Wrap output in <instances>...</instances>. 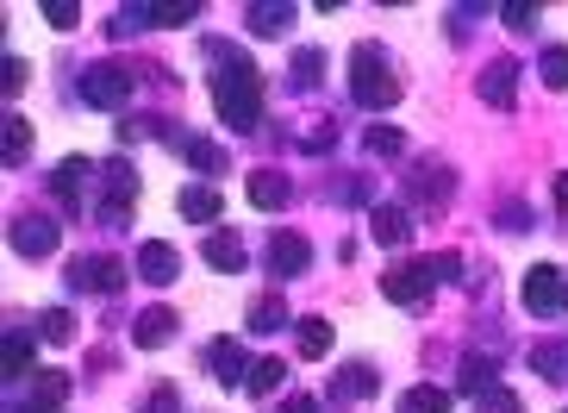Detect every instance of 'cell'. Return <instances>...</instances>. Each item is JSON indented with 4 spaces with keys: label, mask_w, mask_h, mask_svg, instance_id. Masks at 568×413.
<instances>
[{
    "label": "cell",
    "mask_w": 568,
    "mask_h": 413,
    "mask_svg": "<svg viewBox=\"0 0 568 413\" xmlns=\"http://www.w3.org/2000/svg\"><path fill=\"white\" fill-rule=\"evenodd\" d=\"M213 107L231 132H256L263 120V70L238 45H213Z\"/></svg>",
    "instance_id": "cell-1"
},
{
    "label": "cell",
    "mask_w": 568,
    "mask_h": 413,
    "mask_svg": "<svg viewBox=\"0 0 568 413\" xmlns=\"http://www.w3.org/2000/svg\"><path fill=\"white\" fill-rule=\"evenodd\" d=\"M350 95L363 107H375V113H388V107H400V76L394 63H388V51L381 45H356V63H350Z\"/></svg>",
    "instance_id": "cell-2"
},
{
    "label": "cell",
    "mask_w": 568,
    "mask_h": 413,
    "mask_svg": "<svg viewBox=\"0 0 568 413\" xmlns=\"http://www.w3.org/2000/svg\"><path fill=\"white\" fill-rule=\"evenodd\" d=\"M525 308L538 313V320L568 313V270H556V263H531V270H525Z\"/></svg>",
    "instance_id": "cell-3"
},
{
    "label": "cell",
    "mask_w": 568,
    "mask_h": 413,
    "mask_svg": "<svg viewBox=\"0 0 568 413\" xmlns=\"http://www.w3.org/2000/svg\"><path fill=\"white\" fill-rule=\"evenodd\" d=\"M7 245H13L20 258H56L63 226H56V213H20V220L7 226Z\"/></svg>",
    "instance_id": "cell-4"
},
{
    "label": "cell",
    "mask_w": 568,
    "mask_h": 413,
    "mask_svg": "<svg viewBox=\"0 0 568 413\" xmlns=\"http://www.w3.org/2000/svg\"><path fill=\"white\" fill-rule=\"evenodd\" d=\"M381 295L394 301V308H431V295H438V276H431V263H400L381 276Z\"/></svg>",
    "instance_id": "cell-5"
},
{
    "label": "cell",
    "mask_w": 568,
    "mask_h": 413,
    "mask_svg": "<svg viewBox=\"0 0 568 413\" xmlns=\"http://www.w3.org/2000/svg\"><path fill=\"white\" fill-rule=\"evenodd\" d=\"M81 101L100 107V113H119L131 101V76L119 63H94V70H81Z\"/></svg>",
    "instance_id": "cell-6"
},
{
    "label": "cell",
    "mask_w": 568,
    "mask_h": 413,
    "mask_svg": "<svg viewBox=\"0 0 568 413\" xmlns=\"http://www.w3.org/2000/svg\"><path fill=\"white\" fill-rule=\"evenodd\" d=\"M70 283L88 288V295H119V288H125V263L119 258H100V251H94V258H75L70 263Z\"/></svg>",
    "instance_id": "cell-7"
},
{
    "label": "cell",
    "mask_w": 568,
    "mask_h": 413,
    "mask_svg": "<svg viewBox=\"0 0 568 413\" xmlns=\"http://www.w3.org/2000/svg\"><path fill=\"white\" fill-rule=\"evenodd\" d=\"M263 263H269V276H281V283H294L300 270L313 263V245L300 233H275L269 238V251H263Z\"/></svg>",
    "instance_id": "cell-8"
},
{
    "label": "cell",
    "mask_w": 568,
    "mask_h": 413,
    "mask_svg": "<svg viewBox=\"0 0 568 413\" xmlns=\"http://www.w3.org/2000/svg\"><path fill=\"white\" fill-rule=\"evenodd\" d=\"M475 95L488 107H513L519 101V63H513V57H494V63L475 76Z\"/></svg>",
    "instance_id": "cell-9"
},
{
    "label": "cell",
    "mask_w": 568,
    "mask_h": 413,
    "mask_svg": "<svg viewBox=\"0 0 568 413\" xmlns=\"http://www.w3.org/2000/svg\"><path fill=\"white\" fill-rule=\"evenodd\" d=\"M450 188H456V176H450V163H419L413 176H406V195L419 201V213H431V206L450 201Z\"/></svg>",
    "instance_id": "cell-10"
},
{
    "label": "cell",
    "mask_w": 568,
    "mask_h": 413,
    "mask_svg": "<svg viewBox=\"0 0 568 413\" xmlns=\"http://www.w3.org/2000/svg\"><path fill=\"white\" fill-rule=\"evenodd\" d=\"M200 363H206V376H219V383H244L250 370H244V345L238 338H213L206 351H200Z\"/></svg>",
    "instance_id": "cell-11"
},
{
    "label": "cell",
    "mask_w": 568,
    "mask_h": 413,
    "mask_svg": "<svg viewBox=\"0 0 568 413\" xmlns=\"http://www.w3.org/2000/svg\"><path fill=\"white\" fill-rule=\"evenodd\" d=\"M369 233H375V245L400 251V245L413 238V213H406V206H394V201H381V206L369 213Z\"/></svg>",
    "instance_id": "cell-12"
},
{
    "label": "cell",
    "mask_w": 568,
    "mask_h": 413,
    "mask_svg": "<svg viewBox=\"0 0 568 413\" xmlns=\"http://www.w3.org/2000/svg\"><path fill=\"white\" fill-rule=\"evenodd\" d=\"M169 338H175V313L169 308H144L138 320H131V345H138V351H163Z\"/></svg>",
    "instance_id": "cell-13"
},
{
    "label": "cell",
    "mask_w": 568,
    "mask_h": 413,
    "mask_svg": "<svg viewBox=\"0 0 568 413\" xmlns=\"http://www.w3.org/2000/svg\"><path fill=\"white\" fill-rule=\"evenodd\" d=\"M175 206H181V220H194V226H213V220L225 213L219 188H206V182H194V188H181V195H175Z\"/></svg>",
    "instance_id": "cell-14"
},
{
    "label": "cell",
    "mask_w": 568,
    "mask_h": 413,
    "mask_svg": "<svg viewBox=\"0 0 568 413\" xmlns=\"http://www.w3.org/2000/svg\"><path fill=\"white\" fill-rule=\"evenodd\" d=\"M375 388H381V376H375L369 363H344V370L331 376V401H369Z\"/></svg>",
    "instance_id": "cell-15"
},
{
    "label": "cell",
    "mask_w": 568,
    "mask_h": 413,
    "mask_svg": "<svg viewBox=\"0 0 568 413\" xmlns=\"http://www.w3.org/2000/svg\"><path fill=\"white\" fill-rule=\"evenodd\" d=\"M175 270H181V258H175V245H163V238H150L144 251H138V276L144 283H175Z\"/></svg>",
    "instance_id": "cell-16"
},
{
    "label": "cell",
    "mask_w": 568,
    "mask_h": 413,
    "mask_svg": "<svg viewBox=\"0 0 568 413\" xmlns=\"http://www.w3.org/2000/svg\"><path fill=\"white\" fill-rule=\"evenodd\" d=\"M206 263H213V270H219V276H238V270H244V238L238 233H206Z\"/></svg>",
    "instance_id": "cell-17"
},
{
    "label": "cell",
    "mask_w": 568,
    "mask_h": 413,
    "mask_svg": "<svg viewBox=\"0 0 568 413\" xmlns=\"http://www.w3.org/2000/svg\"><path fill=\"white\" fill-rule=\"evenodd\" d=\"M250 32H256V38H288V32H294V7H288V0H263V7H250Z\"/></svg>",
    "instance_id": "cell-18"
},
{
    "label": "cell",
    "mask_w": 568,
    "mask_h": 413,
    "mask_svg": "<svg viewBox=\"0 0 568 413\" xmlns=\"http://www.w3.org/2000/svg\"><path fill=\"white\" fill-rule=\"evenodd\" d=\"M288 195H294V182L281 176V170H256V176H250V201L256 206H288Z\"/></svg>",
    "instance_id": "cell-19"
},
{
    "label": "cell",
    "mask_w": 568,
    "mask_h": 413,
    "mask_svg": "<svg viewBox=\"0 0 568 413\" xmlns=\"http://www.w3.org/2000/svg\"><path fill=\"white\" fill-rule=\"evenodd\" d=\"M0 351H7V383H20V376H31V370H38V338L31 333H7V345H0Z\"/></svg>",
    "instance_id": "cell-20"
},
{
    "label": "cell",
    "mask_w": 568,
    "mask_h": 413,
    "mask_svg": "<svg viewBox=\"0 0 568 413\" xmlns=\"http://www.w3.org/2000/svg\"><path fill=\"white\" fill-rule=\"evenodd\" d=\"M244 326H250V333H281V326H288V301H281V295H263V301H250Z\"/></svg>",
    "instance_id": "cell-21"
},
{
    "label": "cell",
    "mask_w": 568,
    "mask_h": 413,
    "mask_svg": "<svg viewBox=\"0 0 568 413\" xmlns=\"http://www.w3.org/2000/svg\"><path fill=\"white\" fill-rule=\"evenodd\" d=\"M181 157L194 163L200 176H225V163H231V157H225L219 145H213V138H181Z\"/></svg>",
    "instance_id": "cell-22"
},
{
    "label": "cell",
    "mask_w": 568,
    "mask_h": 413,
    "mask_svg": "<svg viewBox=\"0 0 568 413\" xmlns=\"http://www.w3.org/2000/svg\"><path fill=\"white\" fill-rule=\"evenodd\" d=\"M200 0H156V7H144V26H194Z\"/></svg>",
    "instance_id": "cell-23"
},
{
    "label": "cell",
    "mask_w": 568,
    "mask_h": 413,
    "mask_svg": "<svg viewBox=\"0 0 568 413\" xmlns=\"http://www.w3.org/2000/svg\"><path fill=\"white\" fill-rule=\"evenodd\" d=\"M331 320H300L294 326V345H300V358H325V351H331Z\"/></svg>",
    "instance_id": "cell-24"
},
{
    "label": "cell",
    "mask_w": 568,
    "mask_h": 413,
    "mask_svg": "<svg viewBox=\"0 0 568 413\" xmlns=\"http://www.w3.org/2000/svg\"><path fill=\"white\" fill-rule=\"evenodd\" d=\"M281 383H288V363H275V358H256L250 363V376H244L250 395H275Z\"/></svg>",
    "instance_id": "cell-25"
},
{
    "label": "cell",
    "mask_w": 568,
    "mask_h": 413,
    "mask_svg": "<svg viewBox=\"0 0 568 413\" xmlns=\"http://www.w3.org/2000/svg\"><path fill=\"white\" fill-rule=\"evenodd\" d=\"M363 151L369 157H406V132L400 126H369L363 132Z\"/></svg>",
    "instance_id": "cell-26"
},
{
    "label": "cell",
    "mask_w": 568,
    "mask_h": 413,
    "mask_svg": "<svg viewBox=\"0 0 568 413\" xmlns=\"http://www.w3.org/2000/svg\"><path fill=\"white\" fill-rule=\"evenodd\" d=\"M319 82H325V51H294L288 88H319Z\"/></svg>",
    "instance_id": "cell-27"
},
{
    "label": "cell",
    "mask_w": 568,
    "mask_h": 413,
    "mask_svg": "<svg viewBox=\"0 0 568 413\" xmlns=\"http://www.w3.org/2000/svg\"><path fill=\"white\" fill-rule=\"evenodd\" d=\"M538 76H544V88H556V95H563V88H568V45H544V57H538Z\"/></svg>",
    "instance_id": "cell-28"
},
{
    "label": "cell",
    "mask_w": 568,
    "mask_h": 413,
    "mask_svg": "<svg viewBox=\"0 0 568 413\" xmlns=\"http://www.w3.org/2000/svg\"><path fill=\"white\" fill-rule=\"evenodd\" d=\"M0 151H7V163H20V157L31 151V126H25L20 113H7V126H0Z\"/></svg>",
    "instance_id": "cell-29"
},
{
    "label": "cell",
    "mask_w": 568,
    "mask_h": 413,
    "mask_svg": "<svg viewBox=\"0 0 568 413\" xmlns=\"http://www.w3.org/2000/svg\"><path fill=\"white\" fill-rule=\"evenodd\" d=\"M400 413H450V395L444 388H406V395H400Z\"/></svg>",
    "instance_id": "cell-30"
},
{
    "label": "cell",
    "mask_w": 568,
    "mask_h": 413,
    "mask_svg": "<svg viewBox=\"0 0 568 413\" xmlns=\"http://www.w3.org/2000/svg\"><path fill=\"white\" fill-rule=\"evenodd\" d=\"M531 363H538V376H544V383H563V376H568V351H563V345H538Z\"/></svg>",
    "instance_id": "cell-31"
},
{
    "label": "cell",
    "mask_w": 568,
    "mask_h": 413,
    "mask_svg": "<svg viewBox=\"0 0 568 413\" xmlns=\"http://www.w3.org/2000/svg\"><path fill=\"white\" fill-rule=\"evenodd\" d=\"M494 358H463V388H469V395H488V388H494Z\"/></svg>",
    "instance_id": "cell-32"
},
{
    "label": "cell",
    "mask_w": 568,
    "mask_h": 413,
    "mask_svg": "<svg viewBox=\"0 0 568 413\" xmlns=\"http://www.w3.org/2000/svg\"><path fill=\"white\" fill-rule=\"evenodd\" d=\"M38 13H45L50 32H75V26H81V7H75V0H45Z\"/></svg>",
    "instance_id": "cell-33"
},
{
    "label": "cell",
    "mask_w": 568,
    "mask_h": 413,
    "mask_svg": "<svg viewBox=\"0 0 568 413\" xmlns=\"http://www.w3.org/2000/svg\"><path fill=\"white\" fill-rule=\"evenodd\" d=\"M81 182H88V157H70V163H63V170L50 176V188H56V195H75Z\"/></svg>",
    "instance_id": "cell-34"
},
{
    "label": "cell",
    "mask_w": 568,
    "mask_h": 413,
    "mask_svg": "<svg viewBox=\"0 0 568 413\" xmlns=\"http://www.w3.org/2000/svg\"><path fill=\"white\" fill-rule=\"evenodd\" d=\"M38 338H50V345H70V338H75V313H45V320H38Z\"/></svg>",
    "instance_id": "cell-35"
},
{
    "label": "cell",
    "mask_w": 568,
    "mask_h": 413,
    "mask_svg": "<svg viewBox=\"0 0 568 413\" xmlns=\"http://www.w3.org/2000/svg\"><path fill=\"white\" fill-rule=\"evenodd\" d=\"M25 82H31V70H25L20 57H0V95H7V101H13V95H20Z\"/></svg>",
    "instance_id": "cell-36"
},
{
    "label": "cell",
    "mask_w": 568,
    "mask_h": 413,
    "mask_svg": "<svg viewBox=\"0 0 568 413\" xmlns=\"http://www.w3.org/2000/svg\"><path fill=\"white\" fill-rule=\"evenodd\" d=\"M119 138H175L169 120H119Z\"/></svg>",
    "instance_id": "cell-37"
},
{
    "label": "cell",
    "mask_w": 568,
    "mask_h": 413,
    "mask_svg": "<svg viewBox=\"0 0 568 413\" xmlns=\"http://www.w3.org/2000/svg\"><path fill=\"white\" fill-rule=\"evenodd\" d=\"M538 13H544L538 0H513V7H506V26H513V32H538Z\"/></svg>",
    "instance_id": "cell-38"
},
{
    "label": "cell",
    "mask_w": 568,
    "mask_h": 413,
    "mask_svg": "<svg viewBox=\"0 0 568 413\" xmlns=\"http://www.w3.org/2000/svg\"><path fill=\"white\" fill-rule=\"evenodd\" d=\"M481 413H525V408H519V395H513V388L494 383L488 395H481Z\"/></svg>",
    "instance_id": "cell-39"
},
{
    "label": "cell",
    "mask_w": 568,
    "mask_h": 413,
    "mask_svg": "<svg viewBox=\"0 0 568 413\" xmlns=\"http://www.w3.org/2000/svg\"><path fill=\"white\" fill-rule=\"evenodd\" d=\"M425 263H431L438 283H456V276H463V258H450V251H438V258H425Z\"/></svg>",
    "instance_id": "cell-40"
},
{
    "label": "cell",
    "mask_w": 568,
    "mask_h": 413,
    "mask_svg": "<svg viewBox=\"0 0 568 413\" xmlns=\"http://www.w3.org/2000/svg\"><path fill=\"white\" fill-rule=\"evenodd\" d=\"M144 413H175V388H150V395H144Z\"/></svg>",
    "instance_id": "cell-41"
},
{
    "label": "cell",
    "mask_w": 568,
    "mask_h": 413,
    "mask_svg": "<svg viewBox=\"0 0 568 413\" xmlns=\"http://www.w3.org/2000/svg\"><path fill=\"white\" fill-rule=\"evenodd\" d=\"M500 226H506V233H525V226H531V213H525V206H506V220H500Z\"/></svg>",
    "instance_id": "cell-42"
},
{
    "label": "cell",
    "mask_w": 568,
    "mask_h": 413,
    "mask_svg": "<svg viewBox=\"0 0 568 413\" xmlns=\"http://www.w3.org/2000/svg\"><path fill=\"white\" fill-rule=\"evenodd\" d=\"M288 413H319V401H313V395H294V401H288Z\"/></svg>",
    "instance_id": "cell-43"
},
{
    "label": "cell",
    "mask_w": 568,
    "mask_h": 413,
    "mask_svg": "<svg viewBox=\"0 0 568 413\" xmlns=\"http://www.w3.org/2000/svg\"><path fill=\"white\" fill-rule=\"evenodd\" d=\"M556 206H563V220H568V176H556Z\"/></svg>",
    "instance_id": "cell-44"
}]
</instances>
